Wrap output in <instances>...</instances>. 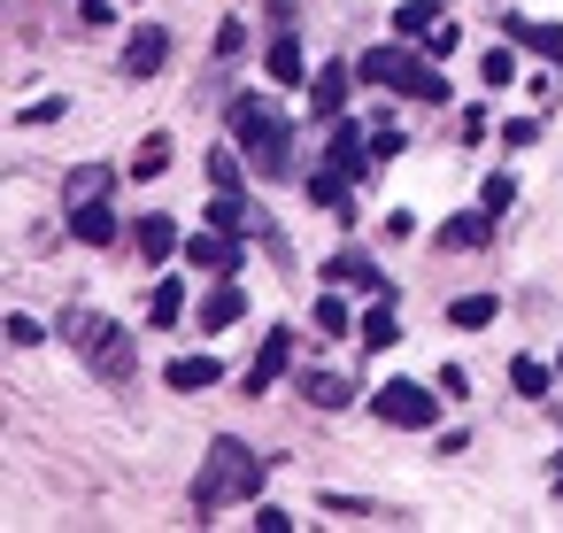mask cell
Instances as JSON below:
<instances>
[{
    "mask_svg": "<svg viewBox=\"0 0 563 533\" xmlns=\"http://www.w3.org/2000/svg\"><path fill=\"white\" fill-rule=\"evenodd\" d=\"M263 494V456L247 448V440H209V464H201V479H194V518H217L224 502H255Z\"/></svg>",
    "mask_w": 563,
    "mask_h": 533,
    "instance_id": "obj_1",
    "label": "cell"
},
{
    "mask_svg": "<svg viewBox=\"0 0 563 533\" xmlns=\"http://www.w3.org/2000/svg\"><path fill=\"white\" fill-rule=\"evenodd\" d=\"M86 363H93V379H109V387H132V371H140V348H132V333L117 325V317H101V309H63V325H55Z\"/></svg>",
    "mask_w": 563,
    "mask_h": 533,
    "instance_id": "obj_2",
    "label": "cell"
},
{
    "mask_svg": "<svg viewBox=\"0 0 563 533\" xmlns=\"http://www.w3.org/2000/svg\"><path fill=\"white\" fill-rule=\"evenodd\" d=\"M232 140L247 148V163H255L263 178H286V171H294V124L271 109V94H240V101H232Z\"/></svg>",
    "mask_w": 563,
    "mask_h": 533,
    "instance_id": "obj_3",
    "label": "cell"
},
{
    "mask_svg": "<svg viewBox=\"0 0 563 533\" xmlns=\"http://www.w3.org/2000/svg\"><path fill=\"white\" fill-rule=\"evenodd\" d=\"M355 78H363V86H386V94H401V101H448L440 63H424L409 40H401V47H371V55L355 63Z\"/></svg>",
    "mask_w": 563,
    "mask_h": 533,
    "instance_id": "obj_4",
    "label": "cell"
},
{
    "mask_svg": "<svg viewBox=\"0 0 563 533\" xmlns=\"http://www.w3.org/2000/svg\"><path fill=\"white\" fill-rule=\"evenodd\" d=\"M371 417L394 425V433H424L440 417V394L417 387V379H386V387H371Z\"/></svg>",
    "mask_w": 563,
    "mask_h": 533,
    "instance_id": "obj_5",
    "label": "cell"
},
{
    "mask_svg": "<svg viewBox=\"0 0 563 533\" xmlns=\"http://www.w3.org/2000/svg\"><path fill=\"white\" fill-rule=\"evenodd\" d=\"M394 40H409V47H424L432 63L440 55H455V24H448V9H440V0H409V9H394Z\"/></svg>",
    "mask_w": 563,
    "mask_h": 533,
    "instance_id": "obj_6",
    "label": "cell"
},
{
    "mask_svg": "<svg viewBox=\"0 0 563 533\" xmlns=\"http://www.w3.org/2000/svg\"><path fill=\"white\" fill-rule=\"evenodd\" d=\"M186 263H194V271L232 279V271H247V248H240V232H217V225H209V232H194V240H186Z\"/></svg>",
    "mask_w": 563,
    "mask_h": 533,
    "instance_id": "obj_7",
    "label": "cell"
},
{
    "mask_svg": "<svg viewBox=\"0 0 563 533\" xmlns=\"http://www.w3.org/2000/svg\"><path fill=\"white\" fill-rule=\"evenodd\" d=\"M163 63H170V32H163V24H132V40H124V78L147 86Z\"/></svg>",
    "mask_w": 563,
    "mask_h": 533,
    "instance_id": "obj_8",
    "label": "cell"
},
{
    "mask_svg": "<svg viewBox=\"0 0 563 533\" xmlns=\"http://www.w3.org/2000/svg\"><path fill=\"white\" fill-rule=\"evenodd\" d=\"M494 225H501V209H486V202H478V209L448 217V225L432 232V248H448V255H463V248H486V240H494Z\"/></svg>",
    "mask_w": 563,
    "mask_h": 533,
    "instance_id": "obj_9",
    "label": "cell"
},
{
    "mask_svg": "<svg viewBox=\"0 0 563 533\" xmlns=\"http://www.w3.org/2000/svg\"><path fill=\"white\" fill-rule=\"evenodd\" d=\"M286 363H294V333H263V356H255V363L240 371V387H247V394H271Z\"/></svg>",
    "mask_w": 563,
    "mask_h": 533,
    "instance_id": "obj_10",
    "label": "cell"
},
{
    "mask_svg": "<svg viewBox=\"0 0 563 533\" xmlns=\"http://www.w3.org/2000/svg\"><path fill=\"white\" fill-rule=\"evenodd\" d=\"M347 78H355L347 63H324V70H317V86H309V117H317V124H332V117L347 109Z\"/></svg>",
    "mask_w": 563,
    "mask_h": 533,
    "instance_id": "obj_11",
    "label": "cell"
},
{
    "mask_svg": "<svg viewBox=\"0 0 563 533\" xmlns=\"http://www.w3.org/2000/svg\"><path fill=\"white\" fill-rule=\"evenodd\" d=\"M70 232H78L86 248H109V240H117V209H109V194H101V202H70Z\"/></svg>",
    "mask_w": 563,
    "mask_h": 533,
    "instance_id": "obj_12",
    "label": "cell"
},
{
    "mask_svg": "<svg viewBox=\"0 0 563 533\" xmlns=\"http://www.w3.org/2000/svg\"><path fill=\"white\" fill-rule=\"evenodd\" d=\"M324 279H340V286H363L371 302H386V294H394V286L378 279V263H371V255H355V248H347V255H332V263H324Z\"/></svg>",
    "mask_w": 563,
    "mask_h": 533,
    "instance_id": "obj_13",
    "label": "cell"
},
{
    "mask_svg": "<svg viewBox=\"0 0 563 533\" xmlns=\"http://www.w3.org/2000/svg\"><path fill=\"white\" fill-rule=\"evenodd\" d=\"M217 379H224V363H217V356H178V363L163 371V387H170V394H209Z\"/></svg>",
    "mask_w": 563,
    "mask_h": 533,
    "instance_id": "obj_14",
    "label": "cell"
},
{
    "mask_svg": "<svg viewBox=\"0 0 563 533\" xmlns=\"http://www.w3.org/2000/svg\"><path fill=\"white\" fill-rule=\"evenodd\" d=\"M240 317H247V286H232V279H224V286L201 302V333H224V325H240Z\"/></svg>",
    "mask_w": 563,
    "mask_h": 533,
    "instance_id": "obj_15",
    "label": "cell"
},
{
    "mask_svg": "<svg viewBox=\"0 0 563 533\" xmlns=\"http://www.w3.org/2000/svg\"><path fill=\"white\" fill-rule=\"evenodd\" d=\"M301 402H317V410H347L355 387H347L340 371H301Z\"/></svg>",
    "mask_w": 563,
    "mask_h": 533,
    "instance_id": "obj_16",
    "label": "cell"
},
{
    "mask_svg": "<svg viewBox=\"0 0 563 533\" xmlns=\"http://www.w3.org/2000/svg\"><path fill=\"white\" fill-rule=\"evenodd\" d=\"M309 202H317V209H332V217H355V209H347V171H332V163H324V171H309Z\"/></svg>",
    "mask_w": 563,
    "mask_h": 533,
    "instance_id": "obj_17",
    "label": "cell"
},
{
    "mask_svg": "<svg viewBox=\"0 0 563 533\" xmlns=\"http://www.w3.org/2000/svg\"><path fill=\"white\" fill-rule=\"evenodd\" d=\"M132 240H140V255H147V263H170V255H178V225H170V217H140V232H132Z\"/></svg>",
    "mask_w": 563,
    "mask_h": 533,
    "instance_id": "obj_18",
    "label": "cell"
},
{
    "mask_svg": "<svg viewBox=\"0 0 563 533\" xmlns=\"http://www.w3.org/2000/svg\"><path fill=\"white\" fill-rule=\"evenodd\" d=\"M501 317V294H455L448 302V325H463V333H478V325H494Z\"/></svg>",
    "mask_w": 563,
    "mask_h": 533,
    "instance_id": "obj_19",
    "label": "cell"
},
{
    "mask_svg": "<svg viewBox=\"0 0 563 533\" xmlns=\"http://www.w3.org/2000/svg\"><path fill=\"white\" fill-rule=\"evenodd\" d=\"M109 186H117V171H109V163H86V171L63 178V202H101Z\"/></svg>",
    "mask_w": 563,
    "mask_h": 533,
    "instance_id": "obj_20",
    "label": "cell"
},
{
    "mask_svg": "<svg viewBox=\"0 0 563 533\" xmlns=\"http://www.w3.org/2000/svg\"><path fill=\"white\" fill-rule=\"evenodd\" d=\"M555 379H563V371H548L540 356H517V363H509V387H517V394H532V402H540V394H555Z\"/></svg>",
    "mask_w": 563,
    "mask_h": 533,
    "instance_id": "obj_21",
    "label": "cell"
},
{
    "mask_svg": "<svg viewBox=\"0 0 563 533\" xmlns=\"http://www.w3.org/2000/svg\"><path fill=\"white\" fill-rule=\"evenodd\" d=\"M509 40H525L532 55H548V63H563V24H525V17H509Z\"/></svg>",
    "mask_w": 563,
    "mask_h": 533,
    "instance_id": "obj_22",
    "label": "cell"
},
{
    "mask_svg": "<svg viewBox=\"0 0 563 533\" xmlns=\"http://www.w3.org/2000/svg\"><path fill=\"white\" fill-rule=\"evenodd\" d=\"M355 340H363L371 356H378V348H394V340H401V325H394V309H386V302H378V309H363V325H355Z\"/></svg>",
    "mask_w": 563,
    "mask_h": 533,
    "instance_id": "obj_23",
    "label": "cell"
},
{
    "mask_svg": "<svg viewBox=\"0 0 563 533\" xmlns=\"http://www.w3.org/2000/svg\"><path fill=\"white\" fill-rule=\"evenodd\" d=\"M271 78H278V86H301V40H294V32L271 40Z\"/></svg>",
    "mask_w": 563,
    "mask_h": 533,
    "instance_id": "obj_24",
    "label": "cell"
},
{
    "mask_svg": "<svg viewBox=\"0 0 563 533\" xmlns=\"http://www.w3.org/2000/svg\"><path fill=\"white\" fill-rule=\"evenodd\" d=\"M163 171H170V132H147L132 155V178H163Z\"/></svg>",
    "mask_w": 563,
    "mask_h": 533,
    "instance_id": "obj_25",
    "label": "cell"
},
{
    "mask_svg": "<svg viewBox=\"0 0 563 533\" xmlns=\"http://www.w3.org/2000/svg\"><path fill=\"white\" fill-rule=\"evenodd\" d=\"M147 317H155V325H178V317H186V279H163V286L147 294Z\"/></svg>",
    "mask_w": 563,
    "mask_h": 533,
    "instance_id": "obj_26",
    "label": "cell"
},
{
    "mask_svg": "<svg viewBox=\"0 0 563 533\" xmlns=\"http://www.w3.org/2000/svg\"><path fill=\"white\" fill-rule=\"evenodd\" d=\"M201 217H209L217 232H247V202H240V194H209V209H201Z\"/></svg>",
    "mask_w": 563,
    "mask_h": 533,
    "instance_id": "obj_27",
    "label": "cell"
},
{
    "mask_svg": "<svg viewBox=\"0 0 563 533\" xmlns=\"http://www.w3.org/2000/svg\"><path fill=\"white\" fill-rule=\"evenodd\" d=\"M509 78H517V55L509 47H486L478 55V86H509Z\"/></svg>",
    "mask_w": 563,
    "mask_h": 533,
    "instance_id": "obj_28",
    "label": "cell"
},
{
    "mask_svg": "<svg viewBox=\"0 0 563 533\" xmlns=\"http://www.w3.org/2000/svg\"><path fill=\"white\" fill-rule=\"evenodd\" d=\"M209 186L217 194H240V148H217L209 155Z\"/></svg>",
    "mask_w": 563,
    "mask_h": 533,
    "instance_id": "obj_29",
    "label": "cell"
},
{
    "mask_svg": "<svg viewBox=\"0 0 563 533\" xmlns=\"http://www.w3.org/2000/svg\"><path fill=\"white\" fill-rule=\"evenodd\" d=\"M0 333H9V348H40V340H47V325L24 317V309H9V325H0Z\"/></svg>",
    "mask_w": 563,
    "mask_h": 533,
    "instance_id": "obj_30",
    "label": "cell"
},
{
    "mask_svg": "<svg viewBox=\"0 0 563 533\" xmlns=\"http://www.w3.org/2000/svg\"><path fill=\"white\" fill-rule=\"evenodd\" d=\"M240 47H247V24H240V17H224V24H217V63H232Z\"/></svg>",
    "mask_w": 563,
    "mask_h": 533,
    "instance_id": "obj_31",
    "label": "cell"
},
{
    "mask_svg": "<svg viewBox=\"0 0 563 533\" xmlns=\"http://www.w3.org/2000/svg\"><path fill=\"white\" fill-rule=\"evenodd\" d=\"M478 202H486V209H509V202H517V178H501V171H494V178L478 186Z\"/></svg>",
    "mask_w": 563,
    "mask_h": 533,
    "instance_id": "obj_32",
    "label": "cell"
},
{
    "mask_svg": "<svg viewBox=\"0 0 563 533\" xmlns=\"http://www.w3.org/2000/svg\"><path fill=\"white\" fill-rule=\"evenodd\" d=\"M63 117V94H47V101H32V109H16V124H55Z\"/></svg>",
    "mask_w": 563,
    "mask_h": 533,
    "instance_id": "obj_33",
    "label": "cell"
},
{
    "mask_svg": "<svg viewBox=\"0 0 563 533\" xmlns=\"http://www.w3.org/2000/svg\"><path fill=\"white\" fill-rule=\"evenodd\" d=\"M317 333H347V302L324 294V302H317Z\"/></svg>",
    "mask_w": 563,
    "mask_h": 533,
    "instance_id": "obj_34",
    "label": "cell"
},
{
    "mask_svg": "<svg viewBox=\"0 0 563 533\" xmlns=\"http://www.w3.org/2000/svg\"><path fill=\"white\" fill-rule=\"evenodd\" d=\"M255 525H263V533H286V525H294V510H278V502H255Z\"/></svg>",
    "mask_w": 563,
    "mask_h": 533,
    "instance_id": "obj_35",
    "label": "cell"
},
{
    "mask_svg": "<svg viewBox=\"0 0 563 533\" xmlns=\"http://www.w3.org/2000/svg\"><path fill=\"white\" fill-rule=\"evenodd\" d=\"M78 24H117V0H78Z\"/></svg>",
    "mask_w": 563,
    "mask_h": 533,
    "instance_id": "obj_36",
    "label": "cell"
},
{
    "mask_svg": "<svg viewBox=\"0 0 563 533\" xmlns=\"http://www.w3.org/2000/svg\"><path fill=\"white\" fill-rule=\"evenodd\" d=\"M501 140H509V148H532V140H540V124H532V117H517V124H501Z\"/></svg>",
    "mask_w": 563,
    "mask_h": 533,
    "instance_id": "obj_37",
    "label": "cell"
},
{
    "mask_svg": "<svg viewBox=\"0 0 563 533\" xmlns=\"http://www.w3.org/2000/svg\"><path fill=\"white\" fill-rule=\"evenodd\" d=\"M555 502H563V448H555Z\"/></svg>",
    "mask_w": 563,
    "mask_h": 533,
    "instance_id": "obj_38",
    "label": "cell"
},
{
    "mask_svg": "<svg viewBox=\"0 0 563 533\" xmlns=\"http://www.w3.org/2000/svg\"><path fill=\"white\" fill-rule=\"evenodd\" d=\"M555 371H563V356H555Z\"/></svg>",
    "mask_w": 563,
    "mask_h": 533,
    "instance_id": "obj_39",
    "label": "cell"
}]
</instances>
